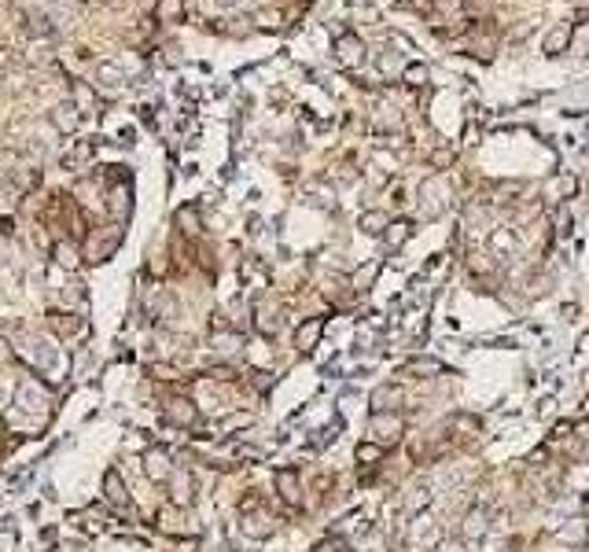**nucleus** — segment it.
<instances>
[{
	"label": "nucleus",
	"instance_id": "1",
	"mask_svg": "<svg viewBox=\"0 0 589 552\" xmlns=\"http://www.w3.org/2000/svg\"><path fill=\"white\" fill-rule=\"evenodd\" d=\"M369 434H372V442L383 445V449H387V445H398L402 434H405V420L398 416V412H372Z\"/></svg>",
	"mask_w": 589,
	"mask_h": 552
},
{
	"label": "nucleus",
	"instance_id": "2",
	"mask_svg": "<svg viewBox=\"0 0 589 552\" xmlns=\"http://www.w3.org/2000/svg\"><path fill=\"white\" fill-rule=\"evenodd\" d=\"M118 243H122V229H96L89 232V243H85V258L89 262H107L111 254L118 251Z\"/></svg>",
	"mask_w": 589,
	"mask_h": 552
},
{
	"label": "nucleus",
	"instance_id": "3",
	"mask_svg": "<svg viewBox=\"0 0 589 552\" xmlns=\"http://www.w3.org/2000/svg\"><path fill=\"white\" fill-rule=\"evenodd\" d=\"M490 534V508L483 505H471L464 519H460V538L464 541H483Z\"/></svg>",
	"mask_w": 589,
	"mask_h": 552
},
{
	"label": "nucleus",
	"instance_id": "4",
	"mask_svg": "<svg viewBox=\"0 0 589 552\" xmlns=\"http://www.w3.org/2000/svg\"><path fill=\"white\" fill-rule=\"evenodd\" d=\"M243 534H247V538H269L273 534V530H276V519L269 516V512H265V508H254V505H247V508H243Z\"/></svg>",
	"mask_w": 589,
	"mask_h": 552
},
{
	"label": "nucleus",
	"instance_id": "5",
	"mask_svg": "<svg viewBox=\"0 0 589 552\" xmlns=\"http://www.w3.org/2000/svg\"><path fill=\"white\" fill-rule=\"evenodd\" d=\"M273 482H276V493H280L284 505H291V508L302 505V479H298L295 468H276Z\"/></svg>",
	"mask_w": 589,
	"mask_h": 552
},
{
	"label": "nucleus",
	"instance_id": "6",
	"mask_svg": "<svg viewBox=\"0 0 589 552\" xmlns=\"http://www.w3.org/2000/svg\"><path fill=\"white\" fill-rule=\"evenodd\" d=\"M402 405H405V390L402 387L383 383V387L372 390V412H398Z\"/></svg>",
	"mask_w": 589,
	"mask_h": 552
},
{
	"label": "nucleus",
	"instance_id": "7",
	"mask_svg": "<svg viewBox=\"0 0 589 552\" xmlns=\"http://www.w3.org/2000/svg\"><path fill=\"white\" fill-rule=\"evenodd\" d=\"M81 118L85 114L78 111V103H56V107H52V125H56L59 133H74L81 125Z\"/></svg>",
	"mask_w": 589,
	"mask_h": 552
},
{
	"label": "nucleus",
	"instance_id": "8",
	"mask_svg": "<svg viewBox=\"0 0 589 552\" xmlns=\"http://www.w3.org/2000/svg\"><path fill=\"white\" fill-rule=\"evenodd\" d=\"M320 332H324V321H320V317H306V321L295 328V346L298 350H313Z\"/></svg>",
	"mask_w": 589,
	"mask_h": 552
},
{
	"label": "nucleus",
	"instance_id": "9",
	"mask_svg": "<svg viewBox=\"0 0 589 552\" xmlns=\"http://www.w3.org/2000/svg\"><path fill=\"white\" fill-rule=\"evenodd\" d=\"M144 471H147V479H155V482H166L169 475H174V468H169V456L163 449H147Z\"/></svg>",
	"mask_w": 589,
	"mask_h": 552
},
{
	"label": "nucleus",
	"instance_id": "10",
	"mask_svg": "<svg viewBox=\"0 0 589 552\" xmlns=\"http://www.w3.org/2000/svg\"><path fill=\"white\" fill-rule=\"evenodd\" d=\"M335 52L342 63H358L361 56H365V45H361L358 34H350V30H342V34L335 37Z\"/></svg>",
	"mask_w": 589,
	"mask_h": 552
},
{
	"label": "nucleus",
	"instance_id": "11",
	"mask_svg": "<svg viewBox=\"0 0 589 552\" xmlns=\"http://www.w3.org/2000/svg\"><path fill=\"white\" fill-rule=\"evenodd\" d=\"M103 493H107V501H111L114 508H130V493H125V482H122V475H118V471H107Z\"/></svg>",
	"mask_w": 589,
	"mask_h": 552
},
{
	"label": "nucleus",
	"instance_id": "12",
	"mask_svg": "<svg viewBox=\"0 0 589 552\" xmlns=\"http://www.w3.org/2000/svg\"><path fill=\"white\" fill-rule=\"evenodd\" d=\"M567 45H571V23H560V26L549 30V37H545L541 52H545V56H560Z\"/></svg>",
	"mask_w": 589,
	"mask_h": 552
},
{
	"label": "nucleus",
	"instance_id": "13",
	"mask_svg": "<svg viewBox=\"0 0 589 552\" xmlns=\"http://www.w3.org/2000/svg\"><path fill=\"white\" fill-rule=\"evenodd\" d=\"M166 416L174 423H180V427H188V423H196L199 412H196V405H192L188 398H174V401H169V409H166Z\"/></svg>",
	"mask_w": 589,
	"mask_h": 552
},
{
	"label": "nucleus",
	"instance_id": "14",
	"mask_svg": "<svg viewBox=\"0 0 589 552\" xmlns=\"http://www.w3.org/2000/svg\"><path fill=\"white\" fill-rule=\"evenodd\" d=\"M383 453H387V449H383V445L380 442H358V449H353V456H358V464H361V468H376V464L383 460Z\"/></svg>",
	"mask_w": 589,
	"mask_h": 552
},
{
	"label": "nucleus",
	"instance_id": "15",
	"mask_svg": "<svg viewBox=\"0 0 589 552\" xmlns=\"http://www.w3.org/2000/svg\"><path fill=\"white\" fill-rule=\"evenodd\" d=\"M361 229L372 232V236H380L383 229H391V217L383 214V210H365V214H361Z\"/></svg>",
	"mask_w": 589,
	"mask_h": 552
},
{
	"label": "nucleus",
	"instance_id": "16",
	"mask_svg": "<svg viewBox=\"0 0 589 552\" xmlns=\"http://www.w3.org/2000/svg\"><path fill=\"white\" fill-rule=\"evenodd\" d=\"M177 225H180V232H188V236H199V214H196V206H180L177 210Z\"/></svg>",
	"mask_w": 589,
	"mask_h": 552
},
{
	"label": "nucleus",
	"instance_id": "17",
	"mask_svg": "<svg viewBox=\"0 0 589 552\" xmlns=\"http://www.w3.org/2000/svg\"><path fill=\"white\" fill-rule=\"evenodd\" d=\"M180 12H185V4H180V0H158L155 19H158V23H174V19H180Z\"/></svg>",
	"mask_w": 589,
	"mask_h": 552
},
{
	"label": "nucleus",
	"instance_id": "18",
	"mask_svg": "<svg viewBox=\"0 0 589 552\" xmlns=\"http://www.w3.org/2000/svg\"><path fill=\"white\" fill-rule=\"evenodd\" d=\"M409 236H413V225H409V221H394L391 232H387V243H391V247H402V243L409 240Z\"/></svg>",
	"mask_w": 589,
	"mask_h": 552
},
{
	"label": "nucleus",
	"instance_id": "19",
	"mask_svg": "<svg viewBox=\"0 0 589 552\" xmlns=\"http://www.w3.org/2000/svg\"><path fill=\"white\" fill-rule=\"evenodd\" d=\"M402 81L405 85H424L427 81V67H424V63H409V67L402 70Z\"/></svg>",
	"mask_w": 589,
	"mask_h": 552
},
{
	"label": "nucleus",
	"instance_id": "20",
	"mask_svg": "<svg viewBox=\"0 0 589 552\" xmlns=\"http://www.w3.org/2000/svg\"><path fill=\"white\" fill-rule=\"evenodd\" d=\"M85 158H92V147H89V144H78V151L63 155V166H67V169H78Z\"/></svg>",
	"mask_w": 589,
	"mask_h": 552
},
{
	"label": "nucleus",
	"instance_id": "21",
	"mask_svg": "<svg viewBox=\"0 0 589 552\" xmlns=\"http://www.w3.org/2000/svg\"><path fill=\"white\" fill-rule=\"evenodd\" d=\"M96 78H100L103 85H118V81H122V70H118L114 63H103V67L96 70Z\"/></svg>",
	"mask_w": 589,
	"mask_h": 552
},
{
	"label": "nucleus",
	"instance_id": "22",
	"mask_svg": "<svg viewBox=\"0 0 589 552\" xmlns=\"http://www.w3.org/2000/svg\"><path fill=\"white\" fill-rule=\"evenodd\" d=\"M56 262H63L67 269H74V265H78V258H74V247H70L67 240H63V243H56Z\"/></svg>",
	"mask_w": 589,
	"mask_h": 552
},
{
	"label": "nucleus",
	"instance_id": "23",
	"mask_svg": "<svg viewBox=\"0 0 589 552\" xmlns=\"http://www.w3.org/2000/svg\"><path fill=\"white\" fill-rule=\"evenodd\" d=\"M376 273H380V265H369V269H365V273H358V276H353V284H358V291H365V288H369V284H372V280H376Z\"/></svg>",
	"mask_w": 589,
	"mask_h": 552
},
{
	"label": "nucleus",
	"instance_id": "24",
	"mask_svg": "<svg viewBox=\"0 0 589 552\" xmlns=\"http://www.w3.org/2000/svg\"><path fill=\"white\" fill-rule=\"evenodd\" d=\"M258 23L262 26H280V12H258Z\"/></svg>",
	"mask_w": 589,
	"mask_h": 552
},
{
	"label": "nucleus",
	"instance_id": "25",
	"mask_svg": "<svg viewBox=\"0 0 589 552\" xmlns=\"http://www.w3.org/2000/svg\"><path fill=\"white\" fill-rule=\"evenodd\" d=\"M446 162H453V151H446V147L435 151V166H446Z\"/></svg>",
	"mask_w": 589,
	"mask_h": 552
},
{
	"label": "nucleus",
	"instance_id": "26",
	"mask_svg": "<svg viewBox=\"0 0 589 552\" xmlns=\"http://www.w3.org/2000/svg\"><path fill=\"white\" fill-rule=\"evenodd\" d=\"M221 4H232V0H221Z\"/></svg>",
	"mask_w": 589,
	"mask_h": 552
}]
</instances>
